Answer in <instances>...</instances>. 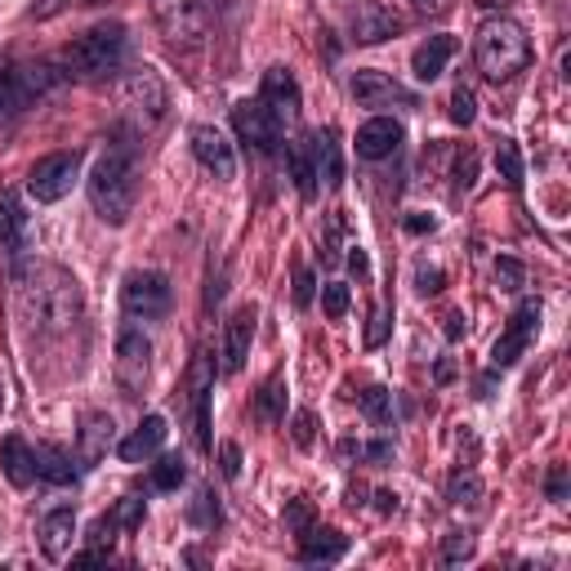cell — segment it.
Segmentation results:
<instances>
[{"instance_id": "46", "label": "cell", "mask_w": 571, "mask_h": 571, "mask_svg": "<svg viewBox=\"0 0 571 571\" xmlns=\"http://www.w3.org/2000/svg\"><path fill=\"white\" fill-rule=\"evenodd\" d=\"M473 174H478V161H473V153H464V161L455 166V187H473Z\"/></svg>"}, {"instance_id": "33", "label": "cell", "mask_w": 571, "mask_h": 571, "mask_svg": "<svg viewBox=\"0 0 571 571\" xmlns=\"http://www.w3.org/2000/svg\"><path fill=\"white\" fill-rule=\"evenodd\" d=\"M281 379H268V385L259 389V402H255V411H259V420H281Z\"/></svg>"}, {"instance_id": "32", "label": "cell", "mask_w": 571, "mask_h": 571, "mask_svg": "<svg viewBox=\"0 0 571 571\" xmlns=\"http://www.w3.org/2000/svg\"><path fill=\"white\" fill-rule=\"evenodd\" d=\"M362 411H366L375 424H389V415H393V398H389V389L370 385V389L362 393Z\"/></svg>"}, {"instance_id": "36", "label": "cell", "mask_w": 571, "mask_h": 571, "mask_svg": "<svg viewBox=\"0 0 571 571\" xmlns=\"http://www.w3.org/2000/svg\"><path fill=\"white\" fill-rule=\"evenodd\" d=\"M464 558H473V536L451 532V536L442 540V562H464Z\"/></svg>"}, {"instance_id": "34", "label": "cell", "mask_w": 571, "mask_h": 571, "mask_svg": "<svg viewBox=\"0 0 571 571\" xmlns=\"http://www.w3.org/2000/svg\"><path fill=\"white\" fill-rule=\"evenodd\" d=\"M321 308H326V317H344L349 313V286H340V281L321 286Z\"/></svg>"}, {"instance_id": "13", "label": "cell", "mask_w": 571, "mask_h": 571, "mask_svg": "<svg viewBox=\"0 0 571 571\" xmlns=\"http://www.w3.org/2000/svg\"><path fill=\"white\" fill-rule=\"evenodd\" d=\"M187 138H193V157H197L215 179H232V174H236V153H232V143H228L215 125H197Z\"/></svg>"}, {"instance_id": "20", "label": "cell", "mask_w": 571, "mask_h": 571, "mask_svg": "<svg viewBox=\"0 0 571 571\" xmlns=\"http://www.w3.org/2000/svg\"><path fill=\"white\" fill-rule=\"evenodd\" d=\"M451 54H455V40H451V36H428L424 45H415V54H411V72H415L420 81H438V76L447 72Z\"/></svg>"}, {"instance_id": "12", "label": "cell", "mask_w": 571, "mask_h": 571, "mask_svg": "<svg viewBox=\"0 0 571 571\" xmlns=\"http://www.w3.org/2000/svg\"><path fill=\"white\" fill-rule=\"evenodd\" d=\"M353 99L362 104V108H393V104H402V108H415V99H411V89H402L393 76H385V72H370V68H362L357 76H353Z\"/></svg>"}, {"instance_id": "14", "label": "cell", "mask_w": 571, "mask_h": 571, "mask_svg": "<svg viewBox=\"0 0 571 571\" xmlns=\"http://www.w3.org/2000/svg\"><path fill=\"white\" fill-rule=\"evenodd\" d=\"M251 340H255V308L242 304L228 317V326H223V375H236V370L246 366Z\"/></svg>"}, {"instance_id": "44", "label": "cell", "mask_w": 571, "mask_h": 571, "mask_svg": "<svg viewBox=\"0 0 571 571\" xmlns=\"http://www.w3.org/2000/svg\"><path fill=\"white\" fill-rule=\"evenodd\" d=\"M545 487H549V500H567V469H562V464H554V469H549Z\"/></svg>"}, {"instance_id": "40", "label": "cell", "mask_w": 571, "mask_h": 571, "mask_svg": "<svg viewBox=\"0 0 571 571\" xmlns=\"http://www.w3.org/2000/svg\"><path fill=\"white\" fill-rule=\"evenodd\" d=\"M219 469H223V478H236V473H242V447L223 442L219 447Z\"/></svg>"}, {"instance_id": "6", "label": "cell", "mask_w": 571, "mask_h": 571, "mask_svg": "<svg viewBox=\"0 0 571 571\" xmlns=\"http://www.w3.org/2000/svg\"><path fill=\"white\" fill-rule=\"evenodd\" d=\"M81 174V157L76 153H54V157H40L27 174V193L36 202H63L72 193V183Z\"/></svg>"}, {"instance_id": "19", "label": "cell", "mask_w": 571, "mask_h": 571, "mask_svg": "<svg viewBox=\"0 0 571 571\" xmlns=\"http://www.w3.org/2000/svg\"><path fill=\"white\" fill-rule=\"evenodd\" d=\"M72 536H76V513L72 509L45 513V522H40V554L50 562H63L68 549H72Z\"/></svg>"}, {"instance_id": "55", "label": "cell", "mask_w": 571, "mask_h": 571, "mask_svg": "<svg viewBox=\"0 0 571 571\" xmlns=\"http://www.w3.org/2000/svg\"><path fill=\"white\" fill-rule=\"evenodd\" d=\"M0 406H5V379H0Z\"/></svg>"}, {"instance_id": "26", "label": "cell", "mask_w": 571, "mask_h": 571, "mask_svg": "<svg viewBox=\"0 0 571 571\" xmlns=\"http://www.w3.org/2000/svg\"><path fill=\"white\" fill-rule=\"evenodd\" d=\"M27 236V215L14 193H0V251H23Z\"/></svg>"}, {"instance_id": "31", "label": "cell", "mask_w": 571, "mask_h": 571, "mask_svg": "<svg viewBox=\"0 0 571 571\" xmlns=\"http://www.w3.org/2000/svg\"><path fill=\"white\" fill-rule=\"evenodd\" d=\"M496 166H500V174H505L509 187H522V157H518V143H509V138L496 143Z\"/></svg>"}, {"instance_id": "27", "label": "cell", "mask_w": 571, "mask_h": 571, "mask_svg": "<svg viewBox=\"0 0 571 571\" xmlns=\"http://www.w3.org/2000/svg\"><path fill=\"white\" fill-rule=\"evenodd\" d=\"M344 549H349V540L340 532H330V527L300 536V558L304 562H336V558H344Z\"/></svg>"}, {"instance_id": "22", "label": "cell", "mask_w": 571, "mask_h": 571, "mask_svg": "<svg viewBox=\"0 0 571 571\" xmlns=\"http://www.w3.org/2000/svg\"><path fill=\"white\" fill-rule=\"evenodd\" d=\"M193 428H197V447L210 451V362L206 357L193 366Z\"/></svg>"}, {"instance_id": "24", "label": "cell", "mask_w": 571, "mask_h": 571, "mask_svg": "<svg viewBox=\"0 0 571 571\" xmlns=\"http://www.w3.org/2000/svg\"><path fill=\"white\" fill-rule=\"evenodd\" d=\"M32 455H36V478L54 483V487H68V483H76V464H72V455H68L63 447L40 442V447H32Z\"/></svg>"}, {"instance_id": "49", "label": "cell", "mask_w": 571, "mask_h": 571, "mask_svg": "<svg viewBox=\"0 0 571 571\" xmlns=\"http://www.w3.org/2000/svg\"><path fill=\"white\" fill-rule=\"evenodd\" d=\"M385 340V313H375L370 317V330H366V344H379Z\"/></svg>"}, {"instance_id": "23", "label": "cell", "mask_w": 571, "mask_h": 571, "mask_svg": "<svg viewBox=\"0 0 571 571\" xmlns=\"http://www.w3.org/2000/svg\"><path fill=\"white\" fill-rule=\"evenodd\" d=\"M308 148H313L317 179H321L326 187H340V183H344V157H340L336 134H313V138H308Z\"/></svg>"}, {"instance_id": "38", "label": "cell", "mask_w": 571, "mask_h": 571, "mask_svg": "<svg viewBox=\"0 0 571 571\" xmlns=\"http://www.w3.org/2000/svg\"><path fill=\"white\" fill-rule=\"evenodd\" d=\"M473 117H478V108H473V94L460 85V89L451 94V121H455V125H469Z\"/></svg>"}, {"instance_id": "9", "label": "cell", "mask_w": 571, "mask_h": 571, "mask_svg": "<svg viewBox=\"0 0 571 571\" xmlns=\"http://www.w3.org/2000/svg\"><path fill=\"white\" fill-rule=\"evenodd\" d=\"M148 366H153V344L143 330H121V340H117V379H121V389L134 398L143 393V385H148Z\"/></svg>"}, {"instance_id": "16", "label": "cell", "mask_w": 571, "mask_h": 571, "mask_svg": "<svg viewBox=\"0 0 571 571\" xmlns=\"http://www.w3.org/2000/svg\"><path fill=\"white\" fill-rule=\"evenodd\" d=\"M121 104L130 112H148V121H157L166 112V85L153 76V72H130L125 85H121Z\"/></svg>"}, {"instance_id": "3", "label": "cell", "mask_w": 571, "mask_h": 571, "mask_svg": "<svg viewBox=\"0 0 571 571\" xmlns=\"http://www.w3.org/2000/svg\"><path fill=\"white\" fill-rule=\"evenodd\" d=\"M473 54H478V68L487 81H513L522 68L532 63V40L522 32V23L513 19H487L478 27V40H473Z\"/></svg>"}, {"instance_id": "10", "label": "cell", "mask_w": 571, "mask_h": 571, "mask_svg": "<svg viewBox=\"0 0 571 571\" xmlns=\"http://www.w3.org/2000/svg\"><path fill=\"white\" fill-rule=\"evenodd\" d=\"M349 23L362 45H379L402 32V14H393V5H385V0H353Z\"/></svg>"}, {"instance_id": "18", "label": "cell", "mask_w": 571, "mask_h": 571, "mask_svg": "<svg viewBox=\"0 0 571 571\" xmlns=\"http://www.w3.org/2000/svg\"><path fill=\"white\" fill-rule=\"evenodd\" d=\"M259 99L277 112V121H295L300 117V85H295V76L286 68L264 72V94H259Z\"/></svg>"}, {"instance_id": "8", "label": "cell", "mask_w": 571, "mask_h": 571, "mask_svg": "<svg viewBox=\"0 0 571 571\" xmlns=\"http://www.w3.org/2000/svg\"><path fill=\"white\" fill-rule=\"evenodd\" d=\"M232 130L242 143H251L255 153H272L277 148V138H281V121L277 112L264 104V99H242L232 108Z\"/></svg>"}, {"instance_id": "15", "label": "cell", "mask_w": 571, "mask_h": 571, "mask_svg": "<svg viewBox=\"0 0 571 571\" xmlns=\"http://www.w3.org/2000/svg\"><path fill=\"white\" fill-rule=\"evenodd\" d=\"M112 442H117L112 415L89 411V415L81 420V434H76V460H81V464H99V460L112 451Z\"/></svg>"}, {"instance_id": "29", "label": "cell", "mask_w": 571, "mask_h": 571, "mask_svg": "<svg viewBox=\"0 0 571 571\" xmlns=\"http://www.w3.org/2000/svg\"><path fill=\"white\" fill-rule=\"evenodd\" d=\"M183 478H187V464H183L179 455H161V460L153 464V487H157V491H179Z\"/></svg>"}, {"instance_id": "5", "label": "cell", "mask_w": 571, "mask_h": 571, "mask_svg": "<svg viewBox=\"0 0 571 571\" xmlns=\"http://www.w3.org/2000/svg\"><path fill=\"white\" fill-rule=\"evenodd\" d=\"M59 68L50 63H23V68H5L0 72V117H19L23 108H32L40 94H50L59 85Z\"/></svg>"}, {"instance_id": "4", "label": "cell", "mask_w": 571, "mask_h": 571, "mask_svg": "<svg viewBox=\"0 0 571 571\" xmlns=\"http://www.w3.org/2000/svg\"><path fill=\"white\" fill-rule=\"evenodd\" d=\"M121 54H125V27L104 23V27H89L85 36H76L59 54V63L68 68V76H99V72H112Z\"/></svg>"}, {"instance_id": "30", "label": "cell", "mask_w": 571, "mask_h": 571, "mask_svg": "<svg viewBox=\"0 0 571 571\" xmlns=\"http://www.w3.org/2000/svg\"><path fill=\"white\" fill-rule=\"evenodd\" d=\"M447 500H451L455 509L478 505V500H483V478H478V473H455L451 487H447Z\"/></svg>"}, {"instance_id": "39", "label": "cell", "mask_w": 571, "mask_h": 571, "mask_svg": "<svg viewBox=\"0 0 571 571\" xmlns=\"http://www.w3.org/2000/svg\"><path fill=\"white\" fill-rule=\"evenodd\" d=\"M187 518L202 522V527H215V522H219V505H215V496H210V491H202V496H197V505H193V513H187Z\"/></svg>"}, {"instance_id": "17", "label": "cell", "mask_w": 571, "mask_h": 571, "mask_svg": "<svg viewBox=\"0 0 571 571\" xmlns=\"http://www.w3.org/2000/svg\"><path fill=\"white\" fill-rule=\"evenodd\" d=\"M402 148V125L393 117H375L357 130V157L362 161H385Z\"/></svg>"}, {"instance_id": "28", "label": "cell", "mask_w": 571, "mask_h": 571, "mask_svg": "<svg viewBox=\"0 0 571 571\" xmlns=\"http://www.w3.org/2000/svg\"><path fill=\"white\" fill-rule=\"evenodd\" d=\"M286 166H291V179H295V187H300V197H317V166H313L308 138L286 148Z\"/></svg>"}, {"instance_id": "54", "label": "cell", "mask_w": 571, "mask_h": 571, "mask_svg": "<svg viewBox=\"0 0 571 571\" xmlns=\"http://www.w3.org/2000/svg\"><path fill=\"white\" fill-rule=\"evenodd\" d=\"M478 5H483V10H505L509 0H478Z\"/></svg>"}, {"instance_id": "48", "label": "cell", "mask_w": 571, "mask_h": 571, "mask_svg": "<svg viewBox=\"0 0 571 571\" xmlns=\"http://www.w3.org/2000/svg\"><path fill=\"white\" fill-rule=\"evenodd\" d=\"M104 558H108V549H85V554L72 558V567H94V562H104Z\"/></svg>"}, {"instance_id": "52", "label": "cell", "mask_w": 571, "mask_h": 571, "mask_svg": "<svg viewBox=\"0 0 571 571\" xmlns=\"http://www.w3.org/2000/svg\"><path fill=\"white\" fill-rule=\"evenodd\" d=\"M349 268H353L357 277H366V268H370V264H366V251H353V255H349Z\"/></svg>"}, {"instance_id": "53", "label": "cell", "mask_w": 571, "mask_h": 571, "mask_svg": "<svg viewBox=\"0 0 571 571\" xmlns=\"http://www.w3.org/2000/svg\"><path fill=\"white\" fill-rule=\"evenodd\" d=\"M375 500H379V509H385V513H389V509H398V496H389V491H379Z\"/></svg>"}, {"instance_id": "1", "label": "cell", "mask_w": 571, "mask_h": 571, "mask_svg": "<svg viewBox=\"0 0 571 571\" xmlns=\"http://www.w3.org/2000/svg\"><path fill=\"white\" fill-rule=\"evenodd\" d=\"M19 313L36 336H63L81 321V281L59 264H27L19 272Z\"/></svg>"}, {"instance_id": "45", "label": "cell", "mask_w": 571, "mask_h": 571, "mask_svg": "<svg viewBox=\"0 0 571 571\" xmlns=\"http://www.w3.org/2000/svg\"><path fill=\"white\" fill-rule=\"evenodd\" d=\"M295 442H300V447H313V411H300V415H295Z\"/></svg>"}, {"instance_id": "35", "label": "cell", "mask_w": 571, "mask_h": 571, "mask_svg": "<svg viewBox=\"0 0 571 571\" xmlns=\"http://www.w3.org/2000/svg\"><path fill=\"white\" fill-rule=\"evenodd\" d=\"M112 522H117V527H125V532H134L138 522H143V500H138V496H125V500L117 505Z\"/></svg>"}, {"instance_id": "51", "label": "cell", "mask_w": 571, "mask_h": 571, "mask_svg": "<svg viewBox=\"0 0 571 571\" xmlns=\"http://www.w3.org/2000/svg\"><path fill=\"white\" fill-rule=\"evenodd\" d=\"M411 5H415L420 14H442V10H447V0H411Z\"/></svg>"}, {"instance_id": "21", "label": "cell", "mask_w": 571, "mask_h": 571, "mask_svg": "<svg viewBox=\"0 0 571 571\" xmlns=\"http://www.w3.org/2000/svg\"><path fill=\"white\" fill-rule=\"evenodd\" d=\"M161 442H166V420H161V415H148V420H143V424L134 428V434L117 447V451H121V460H125V464H138V460L157 455V451H161Z\"/></svg>"}, {"instance_id": "37", "label": "cell", "mask_w": 571, "mask_h": 571, "mask_svg": "<svg viewBox=\"0 0 571 571\" xmlns=\"http://www.w3.org/2000/svg\"><path fill=\"white\" fill-rule=\"evenodd\" d=\"M496 281H500V291H522V264L518 259H496Z\"/></svg>"}, {"instance_id": "41", "label": "cell", "mask_w": 571, "mask_h": 571, "mask_svg": "<svg viewBox=\"0 0 571 571\" xmlns=\"http://www.w3.org/2000/svg\"><path fill=\"white\" fill-rule=\"evenodd\" d=\"M415 286H420V295H434V291H442V268H428V264H420V268H415Z\"/></svg>"}, {"instance_id": "43", "label": "cell", "mask_w": 571, "mask_h": 571, "mask_svg": "<svg viewBox=\"0 0 571 571\" xmlns=\"http://www.w3.org/2000/svg\"><path fill=\"white\" fill-rule=\"evenodd\" d=\"M112 532H117V522H112V518H99V522L89 527V545H94V549H112Z\"/></svg>"}, {"instance_id": "7", "label": "cell", "mask_w": 571, "mask_h": 571, "mask_svg": "<svg viewBox=\"0 0 571 571\" xmlns=\"http://www.w3.org/2000/svg\"><path fill=\"white\" fill-rule=\"evenodd\" d=\"M170 281L161 272H130L125 286H121V304L130 317H143V321H153V317H166L170 313Z\"/></svg>"}, {"instance_id": "47", "label": "cell", "mask_w": 571, "mask_h": 571, "mask_svg": "<svg viewBox=\"0 0 571 571\" xmlns=\"http://www.w3.org/2000/svg\"><path fill=\"white\" fill-rule=\"evenodd\" d=\"M286 522H291L295 532H308V505H304V500H295L291 509H286Z\"/></svg>"}, {"instance_id": "42", "label": "cell", "mask_w": 571, "mask_h": 571, "mask_svg": "<svg viewBox=\"0 0 571 571\" xmlns=\"http://www.w3.org/2000/svg\"><path fill=\"white\" fill-rule=\"evenodd\" d=\"M295 304H300V308L313 304V272H308L304 264H295Z\"/></svg>"}, {"instance_id": "25", "label": "cell", "mask_w": 571, "mask_h": 571, "mask_svg": "<svg viewBox=\"0 0 571 571\" xmlns=\"http://www.w3.org/2000/svg\"><path fill=\"white\" fill-rule=\"evenodd\" d=\"M0 469H5V478H10L14 487H32V478H36V455H32V447H27L23 438H5V442H0Z\"/></svg>"}, {"instance_id": "2", "label": "cell", "mask_w": 571, "mask_h": 571, "mask_svg": "<svg viewBox=\"0 0 571 571\" xmlns=\"http://www.w3.org/2000/svg\"><path fill=\"white\" fill-rule=\"evenodd\" d=\"M89 206L104 223L121 228L134 210V157L130 148H112L89 170Z\"/></svg>"}, {"instance_id": "11", "label": "cell", "mask_w": 571, "mask_h": 571, "mask_svg": "<svg viewBox=\"0 0 571 571\" xmlns=\"http://www.w3.org/2000/svg\"><path fill=\"white\" fill-rule=\"evenodd\" d=\"M536 326H540V304L536 300H522L518 304V313L509 317V330L496 340V349H491V362L496 366H513L518 357H522V349H527V340L536 336Z\"/></svg>"}, {"instance_id": "50", "label": "cell", "mask_w": 571, "mask_h": 571, "mask_svg": "<svg viewBox=\"0 0 571 571\" xmlns=\"http://www.w3.org/2000/svg\"><path fill=\"white\" fill-rule=\"evenodd\" d=\"M406 232H434V215H411V219H406Z\"/></svg>"}]
</instances>
